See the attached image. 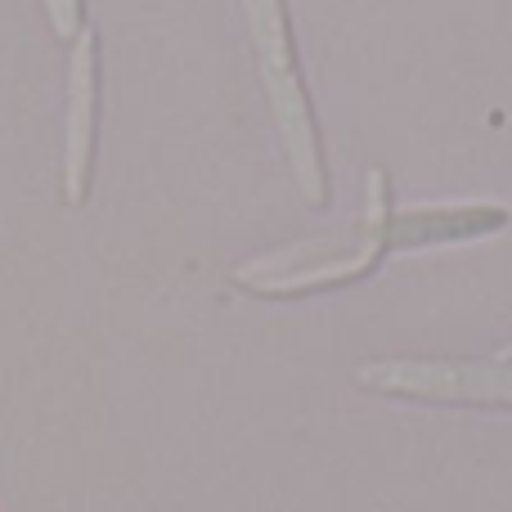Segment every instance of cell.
Masks as SVG:
<instances>
[{
  "mask_svg": "<svg viewBox=\"0 0 512 512\" xmlns=\"http://www.w3.org/2000/svg\"><path fill=\"white\" fill-rule=\"evenodd\" d=\"M243 14H248V36L256 45L270 113L283 135V149H288L301 198L310 207H324L328 171H324V149H319V126H315V113H310L306 81H301V68H297V50H292L288 9H283V0H243Z\"/></svg>",
  "mask_w": 512,
  "mask_h": 512,
  "instance_id": "2",
  "label": "cell"
},
{
  "mask_svg": "<svg viewBox=\"0 0 512 512\" xmlns=\"http://www.w3.org/2000/svg\"><path fill=\"white\" fill-rule=\"evenodd\" d=\"M512 221L508 207L499 203H450V207H409L391 212L387 248H427V243H459L472 234L504 230Z\"/></svg>",
  "mask_w": 512,
  "mask_h": 512,
  "instance_id": "5",
  "label": "cell"
},
{
  "mask_svg": "<svg viewBox=\"0 0 512 512\" xmlns=\"http://www.w3.org/2000/svg\"><path fill=\"white\" fill-rule=\"evenodd\" d=\"M41 5H45V14H50V27L63 45L86 32V0H41Z\"/></svg>",
  "mask_w": 512,
  "mask_h": 512,
  "instance_id": "6",
  "label": "cell"
},
{
  "mask_svg": "<svg viewBox=\"0 0 512 512\" xmlns=\"http://www.w3.org/2000/svg\"><path fill=\"white\" fill-rule=\"evenodd\" d=\"M99 135V36L81 32L68 54V126H63V203L81 207L95 185Z\"/></svg>",
  "mask_w": 512,
  "mask_h": 512,
  "instance_id": "4",
  "label": "cell"
},
{
  "mask_svg": "<svg viewBox=\"0 0 512 512\" xmlns=\"http://www.w3.org/2000/svg\"><path fill=\"white\" fill-rule=\"evenodd\" d=\"M364 194H369V203H364L360 225L239 265L234 283H243L248 292H265V297H297V292L333 288V283H346V279H355V274L373 270L378 256L387 252V225H391L387 171L373 167L369 180H364Z\"/></svg>",
  "mask_w": 512,
  "mask_h": 512,
  "instance_id": "1",
  "label": "cell"
},
{
  "mask_svg": "<svg viewBox=\"0 0 512 512\" xmlns=\"http://www.w3.org/2000/svg\"><path fill=\"white\" fill-rule=\"evenodd\" d=\"M499 360H504V364H512V342L504 346V351H499Z\"/></svg>",
  "mask_w": 512,
  "mask_h": 512,
  "instance_id": "7",
  "label": "cell"
},
{
  "mask_svg": "<svg viewBox=\"0 0 512 512\" xmlns=\"http://www.w3.org/2000/svg\"><path fill=\"white\" fill-rule=\"evenodd\" d=\"M360 387L382 396L445 400V405H499L512 409V364L477 360H378L355 369Z\"/></svg>",
  "mask_w": 512,
  "mask_h": 512,
  "instance_id": "3",
  "label": "cell"
}]
</instances>
